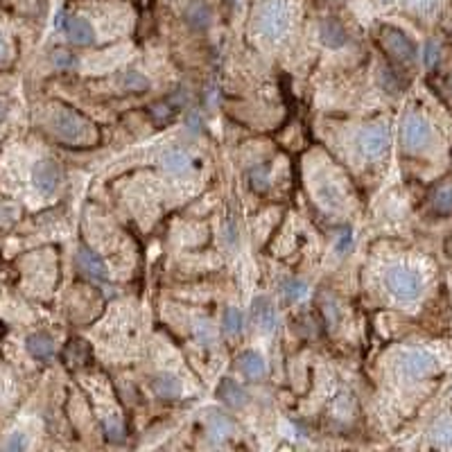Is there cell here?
I'll return each instance as SVG.
<instances>
[{"label": "cell", "mask_w": 452, "mask_h": 452, "mask_svg": "<svg viewBox=\"0 0 452 452\" xmlns=\"http://www.w3.org/2000/svg\"><path fill=\"white\" fill-rule=\"evenodd\" d=\"M25 448H27V439L21 432H14L5 443V450H25Z\"/></svg>", "instance_id": "obj_27"}, {"label": "cell", "mask_w": 452, "mask_h": 452, "mask_svg": "<svg viewBox=\"0 0 452 452\" xmlns=\"http://www.w3.org/2000/svg\"><path fill=\"white\" fill-rule=\"evenodd\" d=\"M211 18H213L211 7L202 3V0H193V3L186 7V21L193 27H197V30H204V27L211 25Z\"/></svg>", "instance_id": "obj_14"}, {"label": "cell", "mask_w": 452, "mask_h": 452, "mask_svg": "<svg viewBox=\"0 0 452 452\" xmlns=\"http://www.w3.org/2000/svg\"><path fill=\"white\" fill-rule=\"evenodd\" d=\"M285 296L292 303L303 301V298L307 296V285L303 283V280H287V283H285Z\"/></svg>", "instance_id": "obj_22"}, {"label": "cell", "mask_w": 452, "mask_h": 452, "mask_svg": "<svg viewBox=\"0 0 452 452\" xmlns=\"http://www.w3.org/2000/svg\"><path fill=\"white\" fill-rule=\"evenodd\" d=\"M432 441L439 443V446H452V419H441L434 423L432 428Z\"/></svg>", "instance_id": "obj_20"}, {"label": "cell", "mask_w": 452, "mask_h": 452, "mask_svg": "<svg viewBox=\"0 0 452 452\" xmlns=\"http://www.w3.org/2000/svg\"><path fill=\"white\" fill-rule=\"evenodd\" d=\"M52 61H54V66H57V68H70L72 63H75V59H72V54L66 52V50H57V52H54Z\"/></svg>", "instance_id": "obj_28"}, {"label": "cell", "mask_w": 452, "mask_h": 452, "mask_svg": "<svg viewBox=\"0 0 452 452\" xmlns=\"http://www.w3.org/2000/svg\"><path fill=\"white\" fill-rule=\"evenodd\" d=\"M251 314H253V321H256L265 332H271L276 328V307L271 305L267 296H258L256 301H253Z\"/></svg>", "instance_id": "obj_11"}, {"label": "cell", "mask_w": 452, "mask_h": 452, "mask_svg": "<svg viewBox=\"0 0 452 452\" xmlns=\"http://www.w3.org/2000/svg\"><path fill=\"white\" fill-rule=\"evenodd\" d=\"M122 84H124V88H131V90H145V88L150 86V81L145 79L140 72L131 70V72H127V75H124Z\"/></svg>", "instance_id": "obj_24"}, {"label": "cell", "mask_w": 452, "mask_h": 452, "mask_svg": "<svg viewBox=\"0 0 452 452\" xmlns=\"http://www.w3.org/2000/svg\"><path fill=\"white\" fill-rule=\"evenodd\" d=\"M208 425H211V432L215 434V437H229V434H233L231 419L220 414V412H215V410L208 412Z\"/></svg>", "instance_id": "obj_19"}, {"label": "cell", "mask_w": 452, "mask_h": 452, "mask_svg": "<svg viewBox=\"0 0 452 452\" xmlns=\"http://www.w3.org/2000/svg\"><path fill=\"white\" fill-rule=\"evenodd\" d=\"M59 179H61V170H59V166L52 159L39 161L34 166V170H32L34 186L39 188L43 195H50L52 190L59 186Z\"/></svg>", "instance_id": "obj_7"}, {"label": "cell", "mask_w": 452, "mask_h": 452, "mask_svg": "<svg viewBox=\"0 0 452 452\" xmlns=\"http://www.w3.org/2000/svg\"><path fill=\"white\" fill-rule=\"evenodd\" d=\"M77 265L90 278H95V280H104L106 278L104 260L99 258L95 251H90L88 247H79V251H77Z\"/></svg>", "instance_id": "obj_9"}, {"label": "cell", "mask_w": 452, "mask_h": 452, "mask_svg": "<svg viewBox=\"0 0 452 452\" xmlns=\"http://www.w3.org/2000/svg\"><path fill=\"white\" fill-rule=\"evenodd\" d=\"M52 129L59 138L68 140V143H79L88 136V124L81 115H77L70 108H59L57 113L52 115Z\"/></svg>", "instance_id": "obj_4"}, {"label": "cell", "mask_w": 452, "mask_h": 452, "mask_svg": "<svg viewBox=\"0 0 452 452\" xmlns=\"http://www.w3.org/2000/svg\"><path fill=\"white\" fill-rule=\"evenodd\" d=\"M439 362L434 355L425 350H407L401 355V362H398V371L405 376V378H425V376H432L437 371Z\"/></svg>", "instance_id": "obj_5"}, {"label": "cell", "mask_w": 452, "mask_h": 452, "mask_svg": "<svg viewBox=\"0 0 452 452\" xmlns=\"http://www.w3.org/2000/svg\"><path fill=\"white\" fill-rule=\"evenodd\" d=\"M5 54H7V43H5L3 36H0V59H3Z\"/></svg>", "instance_id": "obj_34"}, {"label": "cell", "mask_w": 452, "mask_h": 452, "mask_svg": "<svg viewBox=\"0 0 452 452\" xmlns=\"http://www.w3.org/2000/svg\"><path fill=\"white\" fill-rule=\"evenodd\" d=\"M27 350H30V355L36 360H48L54 353V341L48 334H41V332L32 334V337H27Z\"/></svg>", "instance_id": "obj_17"}, {"label": "cell", "mask_w": 452, "mask_h": 452, "mask_svg": "<svg viewBox=\"0 0 452 452\" xmlns=\"http://www.w3.org/2000/svg\"><path fill=\"white\" fill-rule=\"evenodd\" d=\"M380 45H382L389 57L401 63H410L416 59L414 41L403 30H398V27H389V25L382 27V30H380Z\"/></svg>", "instance_id": "obj_3"}, {"label": "cell", "mask_w": 452, "mask_h": 452, "mask_svg": "<svg viewBox=\"0 0 452 452\" xmlns=\"http://www.w3.org/2000/svg\"><path fill=\"white\" fill-rule=\"evenodd\" d=\"M425 66H434V63H437V59H439V45L434 43V41H430L428 45H425Z\"/></svg>", "instance_id": "obj_29"}, {"label": "cell", "mask_w": 452, "mask_h": 452, "mask_svg": "<svg viewBox=\"0 0 452 452\" xmlns=\"http://www.w3.org/2000/svg\"><path fill=\"white\" fill-rule=\"evenodd\" d=\"M222 325L229 334H238L242 330V314L235 307H226L224 316H222Z\"/></svg>", "instance_id": "obj_21"}, {"label": "cell", "mask_w": 452, "mask_h": 452, "mask_svg": "<svg viewBox=\"0 0 452 452\" xmlns=\"http://www.w3.org/2000/svg\"><path fill=\"white\" fill-rule=\"evenodd\" d=\"M319 36H321V41L332 50L341 48V45H346V41H348L346 30H344L337 21H332V18H328V21H323L319 25Z\"/></svg>", "instance_id": "obj_12"}, {"label": "cell", "mask_w": 452, "mask_h": 452, "mask_svg": "<svg viewBox=\"0 0 452 452\" xmlns=\"http://www.w3.org/2000/svg\"><path fill=\"white\" fill-rule=\"evenodd\" d=\"M403 140L410 150H419L430 140V124L421 115H410L403 124Z\"/></svg>", "instance_id": "obj_8"}, {"label": "cell", "mask_w": 452, "mask_h": 452, "mask_svg": "<svg viewBox=\"0 0 452 452\" xmlns=\"http://www.w3.org/2000/svg\"><path fill=\"white\" fill-rule=\"evenodd\" d=\"M63 30H66L68 39L77 45H90L95 41V32L90 23L86 18H79V16H72V18H66V23H63Z\"/></svg>", "instance_id": "obj_10"}, {"label": "cell", "mask_w": 452, "mask_h": 452, "mask_svg": "<svg viewBox=\"0 0 452 452\" xmlns=\"http://www.w3.org/2000/svg\"><path fill=\"white\" fill-rule=\"evenodd\" d=\"M240 369H242V373L247 376V378H253V380H258L267 373V364H265V360H262V355H258L256 350H247V353H242L240 355Z\"/></svg>", "instance_id": "obj_16"}, {"label": "cell", "mask_w": 452, "mask_h": 452, "mask_svg": "<svg viewBox=\"0 0 452 452\" xmlns=\"http://www.w3.org/2000/svg\"><path fill=\"white\" fill-rule=\"evenodd\" d=\"M348 247H350V233H344V235H341V240H339V244H337V251L344 253Z\"/></svg>", "instance_id": "obj_33"}, {"label": "cell", "mask_w": 452, "mask_h": 452, "mask_svg": "<svg viewBox=\"0 0 452 452\" xmlns=\"http://www.w3.org/2000/svg\"><path fill=\"white\" fill-rule=\"evenodd\" d=\"M217 396H220L229 407H235V410H238V407H244V405L249 403L247 392H244V389L238 382H235V380H229V378L222 380L220 389H217Z\"/></svg>", "instance_id": "obj_13"}, {"label": "cell", "mask_w": 452, "mask_h": 452, "mask_svg": "<svg viewBox=\"0 0 452 452\" xmlns=\"http://www.w3.org/2000/svg\"><path fill=\"white\" fill-rule=\"evenodd\" d=\"M195 332H197V339L202 341V344H213L215 341V330H213V325L208 323V321H199Z\"/></svg>", "instance_id": "obj_25"}, {"label": "cell", "mask_w": 452, "mask_h": 452, "mask_svg": "<svg viewBox=\"0 0 452 452\" xmlns=\"http://www.w3.org/2000/svg\"><path fill=\"white\" fill-rule=\"evenodd\" d=\"M319 197L323 199L325 204H332V206H339V195H337V190L330 188V186H323L319 190Z\"/></svg>", "instance_id": "obj_30"}, {"label": "cell", "mask_w": 452, "mask_h": 452, "mask_svg": "<svg viewBox=\"0 0 452 452\" xmlns=\"http://www.w3.org/2000/svg\"><path fill=\"white\" fill-rule=\"evenodd\" d=\"M289 27V9L283 0H262L256 9V30L267 41L283 39Z\"/></svg>", "instance_id": "obj_1"}, {"label": "cell", "mask_w": 452, "mask_h": 452, "mask_svg": "<svg viewBox=\"0 0 452 452\" xmlns=\"http://www.w3.org/2000/svg\"><path fill=\"white\" fill-rule=\"evenodd\" d=\"M163 168L172 175H184L190 170V156L179 150H170L166 156H163Z\"/></svg>", "instance_id": "obj_18"}, {"label": "cell", "mask_w": 452, "mask_h": 452, "mask_svg": "<svg viewBox=\"0 0 452 452\" xmlns=\"http://www.w3.org/2000/svg\"><path fill=\"white\" fill-rule=\"evenodd\" d=\"M104 428H106V434H108V439H111V441H122V439H124V430H122V425L118 423L115 419H108Z\"/></svg>", "instance_id": "obj_26"}, {"label": "cell", "mask_w": 452, "mask_h": 452, "mask_svg": "<svg viewBox=\"0 0 452 452\" xmlns=\"http://www.w3.org/2000/svg\"><path fill=\"white\" fill-rule=\"evenodd\" d=\"M152 115L156 118L159 122H163V120H166V118H170V115H172V108H170V106H166V104H156V106L152 108Z\"/></svg>", "instance_id": "obj_31"}, {"label": "cell", "mask_w": 452, "mask_h": 452, "mask_svg": "<svg viewBox=\"0 0 452 452\" xmlns=\"http://www.w3.org/2000/svg\"><path fill=\"white\" fill-rule=\"evenodd\" d=\"M5 115H7V104H5V102H0V120H3Z\"/></svg>", "instance_id": "obj_35"}, {"label": "cell", "mask_w": 452, "mask_h": 452, "mask_svg": "<svg viewBox=\"0 0 452 452\" xmlns=\"http://www.w3.org/2000/svg\"><path fill=\"white\" fill-rule=\"evenodd\" d=\"M450 253H452V242H450Z\"/></svg>", "instance_id": "obj_36"}, {"label": "cell", "mask_w": 452, "mask_h": 452, "mask_svg": "<svg viewBox=\"0 0 452 452\" xmlns=\"http://www.w3.org/2000/svg\"><path fill=\"white\" fill-rule=\"evenodd\" d=\"M434 208H437L439 213H450L452 211V188H439L437 193H434Z\"/></svg>", "instance_id": "obj_23"}, {"label": "cell", "mask_w": 452, "mask_h": 452, "mask_svg": "<svg viewBox=\"0 0 452 452\" xmlns=\"http://www.w3.org/2000/svg\"><path fill=\"white\" fill-rule=\"evenodd\" d=\"M385 283L398 301H414L421 294V276L414 269L392 267L385 274Z\"/></svg>", "instance_id": "obj_2"}, {"label": "cell", "mask_w": 452, "mask_h": 452, "mask_svg": "<svg viewBox=\"0 0 452 452\" xmlns=\"http://www.w3.org/2000/svg\"><path fill=\"white\" fill-rule=\"evenodd\" d=\"M357 147L366 159H378L389 147V129L385 124L366 127L364 131L357 136Z\"/></svg>", "instance_id": "obj_6"}, {"label": "cell", "mask_w": 452, "mask_h": 452, "mask_svg": "<svg viewBox=\"0 0 452 452\" xmlns=\"http://www.w3.org/2000/svg\"><path fill=\"white\" fill-rule=\"evenodd\" d=\"M154 392L163 401H175L181 396V382L172 373H161L154 378Z\"/></svg>", "instance_id": "obj_15"}, {"label": "cell", "mask_w": 452, "mask_h": 452, "mask_svg": "<svg viewBox=\"0 0 452 452\" xmlns=\"http://www.w3.org/2000/svg\"><path fill=\"white\" fill-rule=\"evenodd\" d=\"M14 215H16V208H14V206H9V204H0V222L12 220Z\"/></svg>", "instance_id": "obj_32"}]
</instances>
